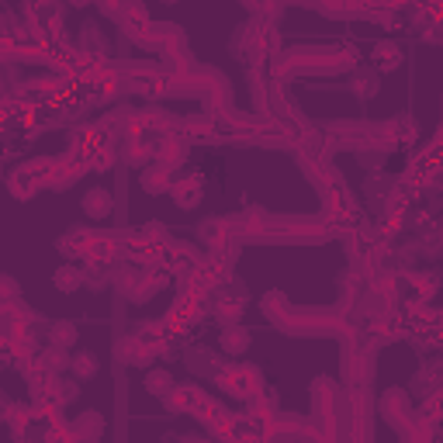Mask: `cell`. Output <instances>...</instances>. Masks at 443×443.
<instances>
[{
    "mask_svg": "<svg viewBox=\"0 0 443 443\" xmlns=\"http://www.w3.org/2000/svg\"><path fill=\"white\" fill-rule=\"evenodd\" d=\"M111 208H115V201H111V190H104V187H94L90 194H83V215H87V218L101 222V218H108V215H111Z\"/></svg>",
    "mask_w": 443,
    "mask_h": 443,
    "instance_id": "1",
    "label": "cell"
},
{
    "mask_svg": "<svg viewBox=\"0 0 443 443\" xmlns=\"http://www.w3.org/2000/svg\"><path fill=\"white\" fill-rule=\"evenodd\" d=\"M52 284H56V291L73 295V291L83 284V270H80V267H73V264H63V267L52 274Z\"/></svg>",
    "mask_w": 443,
    "mask_h": 443,
    "instance_id": "2",
    "label": "cell"
},
{
    "mask_svg": "<svg viewBox=\"0 0 443 443\" xmlns=\"http://www.w3.org/2000/svg\"><path fill=\"white\" fill-rule=\"evenodd\" d=\"M97 357L90 353V350H77L73 357H70V371H73V377L77 381H90L94 374H97Z\"/></svg>",
    "mask_w": 443,
    "mask_h": 443,
    "instance_id": "3",
    "label": "cell"
},
{
    "mask_svg": "<svg viewBox=\"0 0 443 443\" xmlns=\"http://www.w3.org/2000/svg\"><path fill=\"white\" fill-rule=\"evenodd\" d=\"M139 180H142V187H146L149 194H159V190H166V184H170V170H166V166H146V173H142Z\"/></svg>",
    "mask_w": 443,
    "mask_h": 443,
    "instance_id": "4",
    "label": "cell"
},
{
    "mask_svg": "<svg viewBox=\"0 0 443 443\" xmlns=\"http://www.w3.org/2000/svg\"><path fill=\"white\" fill-rule=\"evenodd\" d=\"M222 350H226V353H243L246 346H250V333H243V329H229V333H222Z\"/></svg>",
    "mask_w": 443,
    "mask_h": 443,
    "instance_id": "5",
    "label": "cell"
},
{
    "mask_svg": "<svg viewBox=\"0 0 443 443\" xmlns=\"http://www.w3.org/2000/svg\"><path fill=\"white\" fill-rule=\"evenodd\" d=\"M197 190H201V184L187 177V180H184V184L173 190V194H177V204H180V208H190V204H197Z\"/></svg>",
    "mask_w": 443,
    "mask_h": 443,
    "instance_id": "6",
    "label": "cell"
},
{
    "mask_svg": "<svg viewBox=\"0 0 443 443\" xmlns=\"http://www.w3.org/2000/svg\"><path fill=\"white\" fill-rule=\"evenodd\" d=\"M146 388H149L152 395H170V391H173V377H170L166 371H152V374L146 377Z\"/></svg>",
    "mask_w": 443,
    "mask_h": 443,
    "instance_id": "7",
    "label": "cell"
},
{
    "mask_svg": "<svg viewBox=\"0 0 443 443\" xmlns=\"http://www.w3.org/2000/svg\"><path fill=\"white\" fill-rule=\"evenodd\" d=\"M52 343L56 346H73L77 343V326L73 322H56L52 326Z\"/></svg>",
    "mask_w": 443,
    "mask_h": 443,
    "instance_id": "8",
    "label": "cell"
},
{
    "mask_svg": "<svg viewBox=\"0 0 443 443\" xmlns=\"http://www.w3.org/2000/svg\"><path fill=\"white\" fill-rule=\"evenodd\" d=\"M377 63H381V66H388V70H395V66L402 63L398 46H381V49H377Z\"/></svg>",
    "mask_w": 443,
    "mask_h": 443,
    "instance_id": "9",
    "label": "cell"
},
{
    "mask_svg": "<svg viewBox=\"0 0 443 443\" xmlns=\"http://www.w3.org/2000/svg\"><path fill=\"white\" fill-rule=\"evenodd\" d=\"M4 298H18V284L14 281H8V277H0V305H4Z\"/></svg>",
    "mask_w": 443,
    "mask_h": 443,
    "instance_id": "10",
    "label": "cell"
}]
</instances>
